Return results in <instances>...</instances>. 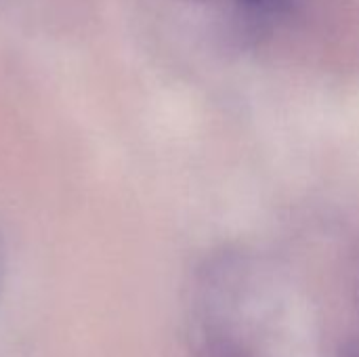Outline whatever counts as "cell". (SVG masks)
<instances>
[{
  "label": "cell",
  "mask_w": 359,
  "mask_h": 357,
  "mask_svg": "<svg viewBox=\"0 0 359 357\" xmlns=\"http://www.w3.org/2000/svg\"><path fill=\"white\" fill-rule=\"evenodd\" d=\"M248 15L252 17H271L282 13L290 0H236Z\"/></svg>",
  "instance_id": "cell-1"
},
{
  "label": "cell",
  "mask_w": 359,
  "mask_h": 357,
  "mask_svg": "<svg viewBox=\"0 0 359 357\" xmlns=\"http://www.w3.org/2000/svg\"><path fill=\"white\" fill-rule=\"evenodd\" d=\"M206 349L210 357H250L236 341L227 337H210Z\"/></svg>",
  "instance_id": "cell-2"
},
{
  "label": "cell",
  "mask_w": 359,
  "mask_h": 357,
  "mask_svg": "<svg viewBox=\"0 0 359 357\" xmlns=\"http://www.w3.org/2000/svg\"><path fill=\"white\" fill-rule=\"evenodd\" d=\"M343 357H359V343H351L345 347L343 351Z\"/></svg>",
  "instance_id": "cell-3"
}]
</instances>
